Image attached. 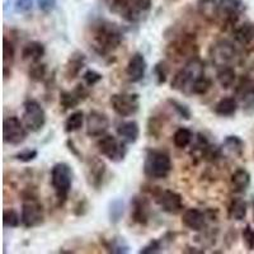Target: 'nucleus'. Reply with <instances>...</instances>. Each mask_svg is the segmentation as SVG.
Wrapping results in <instances>:
<instances>
[{"label":"nucleus","mask_w":254,"mask_h":254,"mask_svg":"<svg viewBox=\"0 0 254 254\" xmlns=\"http://www.w3.org/2000/svg\"><path fill=\"white\" fill-rule=\"evenodd\" d=\"M89 40L90 47L98 55L107 56L121 46L124 33L117 24L108 20H99L93 24Z\"/></svg>","instance_id":"nucleus-1"},{"label":"nucleus","mask_w":254,"mask_h":254,"mask_svg":"<svg viewBox=\"0 0 254 254\" xmlns=\"http://www.w3.org/2000/svg\"><path fill=\"white\" fill-rule=\"evenodd\" d=\"M202 75H205V63L197 56L187 61L185 66L173 76L171 88L182 94L190 95L193 84Z\"/></svg>","instance_id":"nucleus-2"},{"label":"nucleus","mask_w":254,"mask_h":254,"mask_svg":"<svg viewBox=\"0 0 254 254\" xmlns=\"http://www.w3.org/2000/svg\"><path fill=\"white\" fill-rule=\"evenodd\" d=\"M144 174L150 179H165L173 169L172 159L169 154L158 149H147L145 153Z\"/></svg>","instance_id":"nucleus-3"},{"label":"nucleus","mask_w":254,"mask_h":254,"mask_svg":"<svg viewBox=\"0 0 254 254\" xmlns=\"http://www.w3.org/2000/svg\"><path fill=\"white\" fill-rule=\"evenodd\" d=\"M74 173L66 163H56L51 169V185L55 190L58 205L63 206L67 201L72 187Z\"/></svg>","instance_id":"nucleus-4"},{"label":"nucleus","mask_w":254,"mask_h":254,"mask_svg":"<svg viewBox=\"0 0 254 254\" xmlns=\"http://www.w3.org/2000/svg\"><path fill=\"white\" fill-rule=\"evenodd\" d=\"M165 54L173 61H190V59L197 58L198 46L196 44L194 35L185 33V35L179 36L178 38H176L168 45L167 49H165Z\"/></svg>","instance_id":"nucleus-5"},{"label":"nucleus","mask_w":254,"mask_h":254,"mask_svg":"<svg viewBox=\"0 0 254 254\" xmlns=\"http://www.w3.org/2000/svg\"><path fill=\"white\" fill-rule=\"evenodd\" d=\"M23 122L31 132H38L46 125V112L35 99H27L24 102Z\"/></svg>","instance_id":"nucleus-6"},{"label":"nucleus","mask_w":254,"mask_h":254,"mask_svg":"<svg viewBox=\"0 0 254 254\" xmlns=\"http://www.w3.org/2000/svg\"><path fill=\"white\" fill-rule=\"evenodd\" d=\"M110 102L120 117H131L140 108V95L137 93H117L111 97Z\"/></svg>","instance_id":"nucleus-7"},{"label":"nucleus","mask_w":254,"mask_h":254,"mask_svg":"<svg viewBox=\"0 0 254 254\" xmlns=\"http://www.w3.org/2000/svg\"><path fill=\"white\" fill-rule=\"evenodd\" d=\"M97 146H98L99 153L113 163L122 162L127 153L126 142L122 141L121 139H117L113 135L101 136V139L97 142Z\"/></svg>","instance_id":"nucleus-8"},{"label":"nucleus","mask_w":254,"mask_h":254,"mask_svg":"<svg viewBox=\"0 0 254 254\" xmlns=\"http://www.w3.org/2000/svg\"><path fill=\"white\" fill-rule=\"evenodd\" d=\"M28 135V128L17 116H9L3 122V139L5 144L20 145Z\"/></svg>","instance_id":"nucleus-9"},{"label":"nucleus","mask_w":254,"mask_h":254,"mask_svg":"<svg viewBox=\"0 0 254 254\" xmlns=\"http://www.w3.org/2000/svg\"><path fill=\"white\" fill-rule=\"evenodd\" d=\"M22 225L26 229H33L40 226L45 220L44 207L38 202L36 197H28L24 198L22 205V212H20Z\"/></svg>","instance_id":"nucleus-10"},{"label":"nucleus","mask_w":254,"mask_h":254,"mask_svg":"<svg viewBox=\"0 0 254 254\" xmlns=\"http://www.w3.org/2000/svg\"><path fill=\"white\" fill-rule=\"evenodd\" d=\"M155 202L162 211L169 215H178L183 211L182 196L172 190H158L154 193Z\"/></svg>","instance_id":"nucleus-11"},{"label":"nucleus","mask_w":254,"mask_h":254,"mask_svg":"<svg viewBox=\"0 0 254 254\" xmlns=\"http://www.w3.org/2000/svg\"><path fill=\"white\" fill-rule=\"evenodd\" d=\"M235 49L229 41H217L210 47L211 63L216 67L228 66L230 61L234 60Z\"/></svg>","instance_id":"nucleus-12"},{"label":"nucleus","mask_w":254,"mask_h":254,"mask_svg":"<svg viewBox=\"0 0 254 254\" xmlns=\"http://www.w3.org/2000/svg\"><path fill=\"white\" fill-rule=\"evenodd\" d=\"M87 181L89 186H92L94 190H99L103 185V179L107 172V167L104 164L102 159L97 156H92L87 160Z\"/></svg>","instance_id":"nucleus-13"},{"label":"nucleus","mask_w":254,"mask_h":254,"mask_svg":"<svg viewBox=\"0 0 254 254\" xmlns=\"http://www.w3.org/2000/svg\"><path fill=\"white\" fill-rule=\"evenodd\" d=\"M110 128V119L99 111H92L87 117V135L89 137H101Z\"/></svg>","instance_id":"nucleus-14"},{"label":"nucleus","mask_w":254,"mask_h":254,"mask_svg":"<svg viewBox=\"0 0 254 254\" xmlns=\"http://www.w3.org/2000/svg\"><path fill=\"white\" fill-rule=\"evenodd\" d=\"M221 19L220 23L225 27H234L243 12V3L240 0H220Z\"/></svg>","instance_id":"nucleus-15"},{"label":"nucleus","mask_w":254,"mask_h":254,"mask_svg":"<svg viewBox=\"0 0 254 254\" xmlns=\"http://www.w3.org/2000/svg\"><path fill=\"white\" fill-rule=\"evenodd\" d=\"M131 219L139 225L146 226L150 220V202L144 196H135L131 199Z\"/></svg>","instance_id":"nucleus-16"},{"label":"nucleus","mask_w":254,"mask_h":254,"mask_svg":"<svg viewBox=\"0 0 254 254\" xmlns=\"http://www.w3.org/2000/svg\"><path fill=\"white\" fill-rule=\"evenodd\" d=\"M147 69V63L145 60V56L141 52H135L130 58L126 66L127 79L131 83H139L144 79L145 72Z\"/></svg>","instance_id":"nucleus-17"},{"label":"nucleus","mask_w":254,"mask_h":254,"mask_svg":"<svg viewBox=\"0 0 254 254\" xmlns=\"http://www.w3.org/2000/svg\"><path fill=\"white\" fill-rule=\"evenodd\" d=\"M207 219V212H203L198 208H188L182 215V224L190 230L199 233L205 230Z\"/></svg>","instance_id":"nucleus-18"},{"label":"nucleus","mask_w":254,"mask_h":254,"mask_svg":"<svg viewBox=\"0 0 254 254\" xmlns=\"http://www.w3.org/2000/svg\"><path fill=\"white\" fill-rule=\"evenodd\" d=\"M199 15L208 23H219L221 19L220 0H199L197 4Z\"/></svg>","instance_id":"nucleus-19"},{"label":"nucleus","mask_w":254,"mask_h":254,"mask_svg":"<svg viewBox=\"0 0 254 254\" xmlns=\"http://www.w3.org/2000/svg\"><path fill=\"white\" fill-rule=\"evenodd\" d=\"M85 64H87V58H85L84 54H81L79 51L71 54L67 63L65 64V69H64V76H65V79L67 81H71L75 78H78L80 71L85 66Z\"/></svg>","instance_id":"nucleus-20"},{"label":"nucleus","mask_w":254,"mask_h":254,"mask_svg":"<svg viewBox=\"0 0 254 254\" xmlns=\"http://www.w3.org/2000/svg\"><path fill=\"white\" fill-rule=\"evenodd\" d=\"M117 136L126 144H135L139 140L140 127L136 121H124L117 126Z\"/></svg>","instance_id":"nucleus-21"},{"label":"nucleus","mask_w":254,"mask_h":254,"mask_svg":"<svg viewBox=\"0 0 254 254\" xmlns=\"http://www.w3.org/2000/svg\"><path fill=\"white\" fill-rule=\"evenodd\" d=\"M111 9L119 15H121L124 19L128 20V22L139 20L140 14H141L133 8V5L131 4V0H112Z\"/></svg>","instance_id":"nucleus-22"},{"label":"nucleus","mask_w":254,"mask_h":254,"mask_svg":"<svg viewBox=\"0 0 254 254\" xmlns=\"http://www.w3.org/2000/svg\"><path fill=\"white\" fill-rule=\"evenodd\" d=\"M46 54V49L38 41H31L22 49V59L31 64L38 63Z\"/></svg>","instance_id":"nucleus-23"},{"label":"nucleus","mask_w":254,"mask_h":254,"mask_svg":"<svg viewBox=\"0 0 254 254\" xmlns=\"http://www.w3.org/2000/svg\"><path fill=\"white\" fill-rule=\"evenodd\" d=\"M243 151H244V141L240 139L239 136H226V139L222 142L221 147H220V153L228 154L231 156H242Z\"/></svg>","instance_id":"nucleus-24"},{"label":"nucleus","mask_w":254,"mask_h":254,"mask_svg":"<svg viewBox=\"0 0 254 254\" xmlns=\"http://www.w3.org/2000/svg\"><path fill=\"white\" fill-rule=\"evenodd\" d=\"M15 50L13 44L8 38L3 40V75L4 79H8L12 75V66L14 64Z\"/></svg>","instance_id":"nucleus-25"},{"label":"nucleus","mask_w":254,"mask_h":254,"mask_svg":"<svg viewBox=\"0 0 254 254\" xmlns=\"http://www.w3.org/2000/svg\"><path fill=\"white\" fill-rule=\"evenodd\" d=\"M238 101L234 97H225L215 104V113L220 117H231L238 111Z\"/></svg>","instance_id":"nucleus-26"},{"label":"nucleus","mask_w":254,"mask_h":254,"mask_svg":"<svg viewBox=\"0 0 254 254\" xmlns=\"http://www.w3.org/2000/svg\"><path fill=\"white\" fill-rule=\"evenodd\" d=\"M231 186L238 193H243L251 186V174L246 169H237L231 176Z\"/></svg>","instance_id":"nucleus-27"},{"label":"nucleus","mask_w":254,"mask_h":254,"mask_svg":"<svg viewBox=\"0 0 254 254\" xmlns=\"http://www.w3.org/2000/svg\"><path fill=\"white\" fill-rule=\"evenodd\" d=\"M247 202L243 198L231 199L230 205L228 207V216L230 220L242 221L247 216Z\"/></svg>","instance_id":"nucleus-28"},{"label":"nucleus","mask_w":254,"mask_h":254,"mask_svg":"<svg viewBox=\"0 0 254 254\" xmlns=\"http://www.w3.org/2000/svg\"><path fill=\"white\" fill-rule=\"evenodd\" d=\"M234 38L243 46H247L254 40V24L243 23L234 29Z\"/></svg>","instance_id":"nucleus-29"},{"label":"nucleus","mask_w":254,"mask_h":254,"mask_svg":"<svg viewBox=\"0 0 254 254\" xmlns=\"http://www.w3.org/2000/svg\"><path fill=\"white\" fill-rule=\"evenodd\" d=\"M216 79L224 89H228V88L233 87V84H234L235 79H237V74H235V70L228 65V66L219 67Z\"/></svg>","instance_id":"nucleus-30"},{"label":"nucleus","mask_w":254,"mask_h":254,"mask_svg":"<svg viewBox=\"0 0 254 254\" xmlns=\"http://www.w3.org/2000/svg\"><path fill=\"white\" fill-rule=\"evenodd\" d=\"M125 214V202L121 198H116L111 201L108 206V217H110L111 224L116 225L121 221Z\"/></svg>","instance_id":"nucleus-31"},{"label":"nucleus","mask_w":254,"mask_h":254,"mask_svg":"<svg viewBox=\"0 0 254 254\" xmlns=\"http://www.w3.org/2000/svg\"><path fill=\"white\" fill-rule=\"evenodd\" d=\"M104 247H106L108 253L113 254H126L130 252V246L127 244L125 238L122 237L112 238L107 243H104Z\"/></svg>","instance_id":"nucleus-32"},{"label":"nucleus","mask_w":254,"mask_h":254,"mask_svg":"<svg viewBox=\"0 0 254 254\" xmlns=\"http://www.w3.org/2000/svg\"><path fill=\"white\" fill-rule=\"evenodd\" d=\"M192 139H193V133L190 128H186V127H179L173 135V142L178 149L187 147L192 142Z\"/></svg>","instance_id":"nucleus-33"},{"label":"nucleus","mask_w":254,"mask_h":254,"mask_svg":"<svg viewBox=\"0 0 254 254\" xmlns=\"http://www.w3.org/2000/svg\"><path fill=\"white\" fill-rule=\"evenodd\" d=\"M84 125V113L81 111H75L69 116L65 121V131L67 133L79 131Z\"/></svg>","instance_id":"nucleus-34"},{"label":"nucleus","mask_w":254,"mask_h":254,"mask_svg":"<svg viewBox=\"0 0 254 254\" xmlns=\"http://www.w3.org/2000/svg\"><path fill=\"white\" fill-rule=\"evenodd\" d=\"M47 74V65L44 63H33L31 64L28 70V76L32 81L35 83H40V81H44L46 78Z\"/></svg>","instance_id":"nucleus-35"},{"label":"nucleus","mask_w":254,"mask_h":254,"mask_svg":"<svg viewBox=\"0 0 254 254\" xmlns=\"http://www.w3.org/2000/svg\"><path fill=\"white\" fill-rule=\"evenodd\" d=\"M80 102L81 101L78 98V95L75 94L74 90H71V92L64 90L60 93V106L64 110H74V108L78 107Z\"/></svg>","instance_id":"nucleus-36"},{"label":"nucleus","mask_w":254,"mask_h":254,"mask_svg":"<svg viewBox=\"0 0 254 254\" xmlns=\"http://www.w3.org/2000/svg\"><path fill=\"white\" fill-rule=\"evenodd\" d=\"M22 222V219L18 215V212L13 208L4 210L3 212V224L5 228H18Z\"/></svg>","instance_id":"nucleus-37"},{"label":"nucleus","mask_w":254,"mask_h":254,"mask_svg":"<svg viewBox=\"0 0 254 254\" xmlns=\"http://www.w3.org/2000/svg\"><path fill=\"white\" fill-rule=\"evenodd\" d=\"M212 87V81L210 78H207L206 75H202L201 78H198L196 80V83L193 84V88H192V94L196 95H205L208 90Z\"/></svg>","instance_id":"nucleus-38"},{"label":"nucleus","mask_w":254,"mask_h":254,"mask_svg":"<svg viewBox=\"0 0 254 254\" xmlns=\"http://www.w3.org/2000/svg\"><path fill=\"white\" fill-rule=\"evenodd\" d=\"M153 72L156 79V84L162 85V84H164L167 81L168 74H169V67H168L165 61H159V63L155 64Z\"/></svg>","instance_id":"nucleus-39"},{"label":"nucleus","mask_w":254,"mask_h":254,"mask_svg":"<svg viewBox=\"0 0 254 254\" xmlns=\"http://www.w3.org/2000/svg\"><path fill=\"white\" fill-rule=\"evenodd\" d=\"M168 103L171 104V107L176 111L177 115H178L179 117H182V119L185 120H190V117H192V112H190V110L188 108V106H186V104H183L182 102H179L173 98L168 99Z\"/></svg>","instance_id":"nucleus-40"},{"label":"nucleus","mask_w":254,"mask_h":254,"mask_svg":"<svg viewBox=\"0 0 254 254\" xmlns=\"http://www.w3.org/2000/svg\"><path fill=\"white\" fill-rule=\"evenodd\" d=\"M102 79H103V75H102L101 72L95 71V70L92 69H88L87 71L83 74L84 84H85L87 87H94L95 84H98Z\"/></svg>","instance_id":"nucleus-41"},{"label":"nucleus","mask_w":254,"mask_h":254,"mask_svg":"<svg viewBox=\"0 0 254 254\" xmlns=\"http://www.w3.org/2000/svg\"><path fill=\"white\" fill-rule=\"evenodd\" d=\"M163 239V238H162ZM162 239H153L147 243L146 246L142 247L139 251L140 254H156L162 252L163 248V240Z\"/></svg>","instance_id":"nucleus-42"},{"label":"nucleus","mask_w":254,"mask_h":254,"mask_svg":"<svg viewBox=\"0 0 254 254\" xmlns=\"http://www.w3.org/2000/svg\"><path fill=\"white\" fill-rule=\"evenodd\" d=\"M37 156H38V151L36 150V149H24V150L15 154L14 159L20 163H29V162H33Z\"/></svg>","instance_id":"nucleus-43"},{"label":"nucleus","mask_w":254,"mask_h":254,"mask_svg":"<svg viewBox=\"0 0 254 254\" xmlns=\"http://www.w3.org/2000/svg\"><path fill=\"white\" fill-rule=\"evenodd\" d=\"M243 242L246 244L248 251H253L254 249V229H252L251 225H247L246 228L243 229L242 233Z\"/></svg>","instance_id":"nucleus-44"},{"label":"nucleus","mask_w":254,"mask_h":254,"mask_svg":"<svg viewBox=\"0 0 254 254\" xmlns=\"http://www.w3.org/2000/svg\"><path fill=\"white\" fill-rule=\"evenodd\" d=\"M163 124L159 121L156 117H153L151 116L150 119H149V122H147V130H149V133L153 136H159L160 131H162Z\"/></svg>","instance_id":"nucleus-45"},{"label":"nucleus","mask_w":254,"mask_h":254,"mask_svg":"<svg viewBox=\"0 0 254 254\" xmlns=\"http://www.w3.org/2000/svg\"><path fill=\"white\" fill-rule=\"evenodd\" d=\"M131 4L139 13H145L150 10L153 0H131Z\"/></svg>","instance_id":"nucleus-46"},{"label":"nucleus","mask_w":254,"mask_h":254,"mask_svg":"<svg viewBox=\"0 0 254 254\" xmlns=\"http://www.w3.org/2000/svg\"><path fill=\"white\" fill-rule=\"evenodd\" d=\"M38 8L44 13H50L56 5V0H37Z\"/></svg>","instance_id":"nucleus-47"},{"label":"nucleus","mask_w":254,"mask_h":254,"mask_svg":"<svg viewBox=\"0 0 254 254\" xmlns=\"http://www.w3.org/2000/svg\"><path fill=\"white\" fill-rule=\"evenodd\" d=\"M32 5H33V0H17L15 9L19 13H27L31 10Z\"/></svg>","instance_id":"nucleus-48"},{"label":"nucleus","mask_w":254,"mask_h":254,"mask_svg":"<svg viewBox=\"0 0 254 254\" xmlns=\"http://www.w3.org/2000/svg\"><path fill=\"white\" fill-rule=\"evenodd\" d=\"M74 92H75V94L78 95V98L80 99L81 102L85 101V99L89 97V90H88L87 87L83 85V84H78V85L74 88Z\"/></svg>","instance_id":"nucleus-49"},{"label":"nucleus","mask_w":254,"mask_h":254,"mask_svg":"<svg viewBox=\"0 0 254 254\" xmlns=\"http://www.w3.org/2000/svg\"><path fill=\"white\" fill-rule=\"evenodd\" d=\"M66 145H67V149H69V150H70V153L74 154V155H75L76 158L81 159L80 158V153H79V150L75 147V145H74V141H72L71 139H67Z\"/></svg>","instance_id":"nucleus-50"},{"label":"nucleus","mask_w":254,"mask_h":254,"mask_svg":"<svg viewBox=\"0 0 254 254\" xmlns=\"http://www.w3.org/2000/svg\"><path fill=\"white\" fill-rule=\"evenodd\" d=\"M190 251H185V253H199V254H202L205 253V251H197L196 248H190Z\"/></svg>","instance_id":"nucleus-51"},{"label":"nucleus","mask_w":254,"mask_h":254,"mask_svg":"<svg viewBox=\"0 0 254 254\" xmlns=\"http://www.w3.org/2000/svg\"><path fill=\"white\" fill-rule=\"evenodd\" d=\"M253 208H254V202H253Z\"/></svg>","instance_id":"nucleus-52"}]
</instances>
